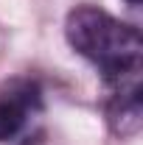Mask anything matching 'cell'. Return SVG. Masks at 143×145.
<instances>
[{
  "label": "cell",
  "mask_w": 143,
  "mask_h": 145,
  "mask_svg": "<svg viewBox=\"0 0 143 145\" xmlns=\"http://www.w3.org/2000/svg\"><path fill=\"white\" fill-rule=\"evenodd\" d=\"M65 36L81 59L95 64L104 81L135 78L143 61V36L135 25L121 22L98 6H76L65 20Z\"/></svg>",
  "instance_id": "obj_1"
},
{
  "label": "cell",
  "mask_w": 143,
  "mask_h": 145,
  "mask_svg": "<svg viewBox=\"0 0 143 145\" xmlns=\"http://www.w3.org/2000/svg\"><path fill=\"white\" fill-rule=\"evenodd\" d=\"M118 89L112 92L107 103V123L115 137H135L143 126V101H140V81L126 78L115 84Z\"/></svg>",
  "instance_id": "obj_2"
},
{
  "label": "cell",
  "mask_w": 143,
  "mask_h": 145,
  "mask_svg": "<svg viewBox=\"0 0 143 145\" xmlns=\"http://www.w3.org/2000/svg\"><path fill=\"white\" fill-rule=\"evenodd\" d=\"M34 109H39L36 84L14 81L6 95H0V140H14L28 120V112Z\"/></svg>",
  "instance_id": "obj_3"
},
{
  "label": "cell",
  "mask_w": 143,
  "mask_h": 145,
  "mask_svg": "<svg viewBox=\"0 0 143 145\" xmlns=\"http://www.w3.org/2000/svg\"><path fill=\"white\" fill-rule=\"evenodd\" d=\"M126 3H129V6H140V0H126Z\"/></svg>",
  "instance_id": "obj_4"
}]
</instances>
